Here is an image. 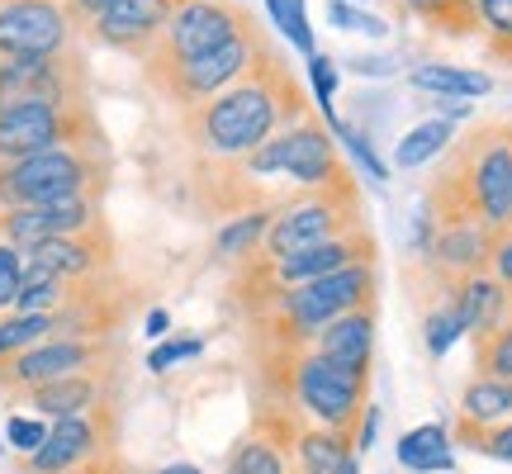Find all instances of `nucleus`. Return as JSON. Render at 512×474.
Here are the masks:
<instances>
[{
    "mask_svg": "<svg viewBox=\"0 0 512 474\" xmlns=\"http://www.w3.org/2000/svg\"><path fill=\"white\" fill-rule=\"evenodd\" d=\"M309 110V91L299 86L290 57L275 48L261 67L242 76L238 86H228L223 95L204 100L195 110L181 114V133L190 138V147L200 157H223L238 162L247 152H256L261 143H271L275 133H285L290 124H299Z\"/></svg>",
    "mask_w": 512,
    "mask_h": 474,
    "instance_id": "f257e3e1",
    "label": "nucleus"
},
{
    "mask_svg": "<svg viewBox=\"0 0 512 474\" xmlns=\"http://www.w3.org/2000/svg\"><path fill=\"white\" fill-rule=\"evenodd\" d=\"M432 214H470L494 233L512 223V119H484L460 143H451V162L427 190Z\"/></svg>",
    "mask_w": 512,
    "mask_h": 474,
    "instance_id": "f03ea898",
    "label": "nucleus"
},
{
    "mask_svg": "<svg viewBox=\"0 0 512 474\" xmlns=\"http://www.w3.org/2000/svg\"><path fill=\"white\" fill-rule=\"evenodd\" d=\"M356 309H380V271L375 261L347 266L337 275L294 285V290H275L271 299H261L252 309V323L266 337V356H285V351L313 347V337L347 318Z\"/></svg>",
    "mask_w": 512,
    "mask_h": 474,
    "instance_id": "7ed1b4c3",
    "label": "nucleus"
},
{
    "mask_svg": "<svg viewBox=\"0 0 512 474\" xmlns=\"http://www.w3.org/2000/svg\"><path fill=\"white\" fill-rule=\"evenodd\" d=\"M266 370L299 422L328 427V432H356L361 413L370 408V370H347L318 356L313 347L266 356Z\"/></svg>",
    "mask_w": 512,
    "mask_h": 474,
    "instance_id": "20e7f679",
    "label": "nucleus"
},
{
    "mask_svg": "<svg viewBox=\"0 0 512 474\" xmlns=\"http://www.w3.org/2000/svg\"><path fill=\"white\" fill-rule=\"evenodd\" d=\"M114 181L110 143L48 147L19 162H0V209H38L67 200H105Z\"/></svg>",
    "mask_w": 512,
    "mask_h": 474,
    "instance_id": "39448f33",
    "label": "nucleus"
},
{
    "mask_svg": "<svg viewBox=\"0 0 512 474\" xmlns=\"http://www.w3.org/2000/svg\"><path fill=\"white\" fill-rule=\"evenodd\" d=\"M361 228H366V204H361L356 176L328 185V190H299L294 200H280L271 233H266V242H261V252L252 261H280V256L323 247L332 237L361 233Z\"/></svg>",
    "mask_w": 512,
    "mask_h": 474,
    "instance_id": "423d86ee",
    "label": "nucleus"
},
{
    "mask_svg": "<svg viewBox=\"0 0 512 474\" xmlns=\"http://www.w3.org/2000/svg\"><path fill=\"white\" fill-rule=\"evenodd\" d=\"M275 53L271 34L256 24V29H247L242 38H233V43H223V48H214V53L195 57V62H176V67H157V72H143V81L152 86V91L162 95L171 110H195V105H204V100H214V95H223L228 86H238L242 76L252 72V67H261L266 57Z\"/></svg>",
    "mask_w": 512,
    "mask_h": 474,
    "instance_id": "0eeeda50",
    "label": "nucleus"
},
{
    "mask_svg": "<svg viewBox=\"0 0 512 474\" xmlns=\"http://www.w3.org/2000/svg\"><path fill=\"white\" fill-rule=\"evenodd\" d=\"M242 171L266 181V176H285L294 190H328V185L347 181L351 171L342 166L337 138L328 133V124L318 114H304L299 124H290L285 133H275L271 143H261L256 152L238 157Z\"/></svg>",
    "mask_w": 512,
    "mask_h": 474,
    "instance_id": "6e6552de",
    "label": "nucleus"
},
{
    "mask_svg": "<svg viewBox=\"0 0 512 474\" xmlns=\"http://www.w3.org/2000/svg\"><path fill=\"white\" fill-rule=\"evenodd\" d=\"M72 143H110L91 100H76V105H48L43 100V105L0 110V162H19V157Z\"/></svg>",
    "mask_w": 512,
    "mask_h": 474,
    "instance_id": "1a4fd4ad",
    "label": "nucleus"
},
{
    "mask_svg": "<svg viewBox=\"0 0 512 474\" xmlns=\"http://www.w3.org/2000/svg\"><path fill=\"white\" fill-rule=\"evenodd\" d=\"M247 29H256V15L247 5H238V0H181V10L166 19L157 48L147 53L143 72L176 67V62H195V57L242 38Z\"/></svg>",
    "mask_w": 512,
    "mask_h": 474,
    "instance_id": "9d476101",
    "label": "nucleus"
},
{
    "mask_svg": "<svg viewBox=\"0 0 512 474\" xmlns=\"http://www.w3.org/2000/svg\"><path fill=\"white\" fill-rule=\"evenodd\" d=\"M119 451V403H100L91 413L48 422V437L34 456H19V474H67Z\"/></svg>",
    "mask_w": 512,
    "mask_h": 474,
    "instance_id": "9b49d317",
    "label": "nucleus"
},
{
    "mask_svg": "<svg viewBox=\"0 0 512 474\" xmlns=\"http://www.w3.org/2000/svg\"><path fill=\"white\" fill-rule=\"evenodd\" d=\"M76 105L91 100V62L81 43L53 57H19L0 62V110L10 105Z\"/></svg>",
    "mask_w": 512,
    "mask_h": 474,
    "instance_id": "f8f14e48",
    "label": "nucleus"
},
{
    "mask_svg": "<svg viewBox=\"0 0 512 474\" xmlns=\"http://www.w3.org/2000/svg\"><path fill=\"white\" fill-rule=\"evenodd\" d=\"M361 261H375V233H370V228L347 233V237H332V242H323V247L290 252V256H280V261H247V266H242V280L252 285L256 304H261V299H271L275 290L309 285V280L337 275V271H347V266H361Z\"/></svg>",
    "mask_w": 512,
    "mask_h": 474,
    "instance_id": "ddd939ff",
    "label": "nucleus"
},
{
    "mask_svg": "<svg viewBox=\"0 0 512 474\" xmlns=\"http://www.w3.org/2000/svg\"><path fill=\"white\" fill-rule=\"evenodd\" d=\"M114 356H119L114 337H48V342L19 351L15 361L0 365V389L15 399V394L38 389L48 380H67V375H81L95 365H110Z\"/></svg>",
    "mask_w": 512,
    "mask_h": 474,
    "instance_id": "4468645a",
    "label": "nucleus"
},
{
    "mask_svg": "<svg viewBox=\"0 0 512 474\" xmlns=\"http://www.w3.org/2000/svg\"><path fill=\"white\" fill-rule=\"evenodd\" d=\"M76 38L81 34L62 0H0V62L67 53Z\"/></svg>",
    "mask_w": 512,
    "mask_h": 474,
    "instance_id": "2eb2a0df",
    "label": "nucleus"
},
{
    "mask_svg": "<svg viewBox=\"0 0 512 474\" xmlns=\"http://www.w3.org/2000/svg\"><path fill=\"white\" fill-rule=\"evenodd\" d=\"M114 256H119V247H114V228L105 219L86 233L29 247L24 252V280H67V285L100 280V275H114Z\"/></svg>",
    "mask_w": 512,
    "mask_h": 474,
    "instance_id": "dca6fc26",
    "label": "nucleus"
},
{
    "mask_svg": "<svg viewBox=\"0 0 512 474\" xmlns=\"http://www.w3.org/2000/svg\"><path fill=\"white\" fill-rule=\"evenodd\" d=\"M432 219H437V233H432V247L422 252V266L441 280V290H451L465 275L489 271V256L498 242L494 228H484L470 214H432Z\"/></svg>",
    "mask_w": 512,
    "mask_h": 474,
    "instance_id": "f3484780",
    "label": "nucleus"
},
{
    "mask_svg": "<svg viewBox=\"0 0 512 474\" xmlns=\"http://www.w3.org/2000/svg\"><path fill=\"white\" fill-rule=\"evenodd\" d=\"M176 10H181V0H114L110 10L86 29V38L100 43V48H110V53L147 62V53L157 48L166 19L176 15Z\"/></svg>",
    "mask_w": 512,
    "mask_h": 474,
    "instance_id": "a211bd4d",
    "label": "nucleus"
},
{
    "mask_svg": "<svg viewBox=\"0 0 512 474\" xmlns=\"http://www.w3.org/2000/svg\"><path fill=\"white\" fill-rule=\"evenodd\" d=\"M294 427H299V418L290 408L256 413L252 427L233 441L223 474H299L294 470Z\"/></svg>",
    "mask_w": 512,
    "mask_h": 474,
    "instance_id": "6ab92c4d",
    "label": "nucleus"
},
{
    "mask_svg": "<svg viewBox=\"0 0 512 474\" xmlns=\"http://www.w3.org/2000/svg\"><path fill=\"white\" fill-rule=\"evenodd\" d=\"M95 223H105V200H67V204H38V209H0V242L29 252L38 242L53 237L86 233Z\"/></svg>",
    "mask_w": 512,
    "mask_h": 474,
    "instance_id": "aec40b11",
    "label": "nucleus"
},
{
    "mask_svg": "<svg viewBox=\"0 0 512 474\" xmlns=\"http://www.w3.org/2000/svg\"><path fill=\"white\" fill-rule=\"evenodd\" d=\"M114 399V361L95 365V370H81V375H67V380H48L38 389H24L15 394V403H24L34 418L57 422V418H76V413H91L100 403Z\"/></svg>",
    "mask_w": 512,
    "mask_h": 474,
    "instance_id": "412c9836",
    "label": "nucleus"
},
{
    "mask_svg": "<svg viewBox=\"0 0 512 474\" xmlns=\"http://www.w3.org/2000/svg\"><path fill=\"white\" fill-rule=\"evenodd\" d=\"M451 299H456L460 318H465V337H470V342H484L489 332H498L512 318V290H503L489 271L456 280V285H451Z\"/></svg>",
    "mask_w": 512,
    "mask_h": 474,
    "instance_id": "4be33fe9",
    "label": "nucleus"
},
{
    "mask_svg": "<svg viewBox=\"0 0 512 474\" xmlns=\"http://www.w3.org/2000/svg\"><path fill=\"white\" fill-rule=\"evenodd\" d=\"M375 318H380V309H356L347 318H337L313 337V351L347 365V370H370V361H375Z\"/></svg>",
    "mask_w": 512,
    "mask_h": 474,
    "instance_id": "5701e85b",
    "label": "nucleus"
},
{
    "mask_svg": "<svg viewBox=\"0 0 512 474\" xmlns=\"http://www.w3.org/2000/svg\"><path fill=\"white\" fill-rule=\"evenodd\" d=\"M351 460H356L351 432H328L313 422L294 427V470L299 474H342Z\"/></svg>",
    "mask_w": 512,
    "mask_h": 474,
    "instance_id": "b1692460",
    "label": "nucleus"
},
{
    "mask_svg": "<svg viewBox=\"0 0 512 474\" xmlns=\"http://www.w3.org/2000/svg\"><path fill=\"white\" fill-rule=\"evenodd\" d=\"M498 422H512V380L470 375L465 389H460L456 427H465V432H489Z\"/></svg>",
    "mask_w": 512,
    "mask_h": 474,
    "instance_id": "393cba45",
    "label": "nucleus"
},
{
    "mask_svg": "<svg viewBox=\"0 0 512 474\" xmlns=\"http://www.w3.org/2000/svg\"><path fill=\"white\" fill-rule=\"evenodd\" d=\"M456 441H451V427H441V422H422L413 432H403L399 446H394V460H399V470L408 474H451L456 470V451H451Z\"/></svg>",
    "mask_w": 512,
    "mask_h": 474,
    "instance_id": "a878e982",
    "label": "nucleus"
},
{
    "mask_svg": "<svg viewBox=\"0 0 512 474\" xmlns=\"http://www.w3.org/2000/svg\"><path fill=\"white\" fill-rule=\"evenodd\" d=\"M275 209H280V204H256L247 214H233L228 223H219L214 256H219L223 266H247V261L261 252V242H266V233H271V223H275Z\"/></svg>",
    "mask_w": 512,
    "mask_h": 474,
    "instance_id": "bb28decb",
    "label": "nucleus"
},
{
    "mask_svg": "<svg viewBox=\"0 0 512 474\" xmlns=\"http://www.w3.org/2000/svg\"><path fill=\"white\" fill-rule=\"evenodd\" d=\"M408 86L422 95H437V100H479V95L494 91V76L489 72H470V67H418L408 72Z\"/></svg>",
    "mask_w": 512,
    "mask_h": 474,
    "instance_id": "cd10ccee",
    "label": "nucleus"
},
{
    "mask_svg": "<svg viewBox=\"0 0 512 474\" xmlns=\"http://www.w3.org/2000/svg\"><path fill=\"white\" fill-rule=\"evenodd\" d=\"M451 143H456V124L432 114V119L413 124L399 138V147H394V166H399V171H418V166L437 162L441 152H451Z\"/></svg>",
    "mask_w": 512,
    "mask_h": 474,
    "instance_id": "c85d7f7f",
    "label": "nucleus"
},
{
    "mask_svg": "<svg viewBox=\"0 0 512 474\" xmlns=\"http://www.w3.org/2000/svg\"><path fill=\"white\" fill-rule=\"evenodd\" d=\"M399 10L422 19L427 29H437L446 38L475 34V0H399Z\"/></svg>",
    "mask_w": 512,
    "mask_h": 474,
    "instance_id": "c756f323",
    "label": "nucleus"
},
{
    "mask_svg": "<svg viewBox=\"0 0 512 474\" xmlns=\"http://www.w3.org/2000/svg\"><path fill=\"white\" fill-rule=\"evenodd\" d=\"M48 337H57L53 313H0V365L15 361L19 351L48 342Z\"/></svg>",
    "mask_w": 512,
    "mask_h": 474,
    "instance_id": "7c9ffc66",
    "label": "nucleus"
},
{
    "mask_svg": "<svg viewBox=\"0 0 512 474\" xmlns=\"http://www.w3.org/2000/svg\"><path fill=\"white\" fill-rule=\"evenodd\" d=\"M460 337H465V318H460L451 290H441L437 304L422 313V342H427V356H432V361H441V356L456 347Z\"/></svg>",
    "mask_w": 512,
    "mask_h": 474,
    "instance_id": "2f4dec72",
    "label": "nucleus"
},
{
    "mask_svg": "<svg viewBox=\"0 0 512 474\" xmlns=\"http://www.w3.org/2000/svg\"><path fill=\"white\" fill-rule=\"evenodd\" d=\"M475 34H484L494 62L512 67V0H475Z\"/></svg>",
    "mask_w": 512,
    "mask_h": 474,
    "instance_id": "473e14b6",
    "label": "nucleus"
},
{
    "mask_svg": "<svg viewBox=\"0 0 512 474\" xmlns=\"http://www.w3.org/2000/svg\"><path fill=\"white\" fill-rule=\"evenodd\" d=\"M451 441L465 446V451H475L484 460H498V465H508L512 470V422H498L489 432H465V427H451Z\"/></svg>",
    "mask_w": 512,
    "mask_h": 474,
    "instance_id": "72a5a7b5",
    "label": "nucleus"
},
{
    "mask_svg": "<svg viewBox=\"0 0 512 474\" xmlns=\"http://www.w3.org/2000/svg\"><path fill=\"white\" fill-rule=\"evenodd\" d=\"M475 375L512 380V318L498 332H489L484 342H475Z\"/></svg>",
    "mask_w": 512,
    "mask_h": 474,
    "instance_id": "f704fd0d",
    "label": "nucleus"
},
{
    "mask_svg": "<svg viewBox=\"0 0 512 474\" xmlns=\"http://www.w3.org/2000/svg\"><path fill=\"white\" fill-rule=\"evenodd\" d=\"M72 290L76 285H67V280H24V290H19L10 313H57L67 309Z\"/></svg>",
    "mask_w": 512,
    "mask_h": 474,
    "instance_id": "c9c22d12",
    "label": "nucleus"
},
{
    "mask_svg": "<svg viewBox=\"0 0 512 474\" xmlns=\"http://www.w3.org/2000/svg\"><path fill=\"white\" fill-rule=\"evenodd\" d=\"M200 351H204V337H195V332H185V337H162L157 347L147 351V370L162 375V370L190 361V356H200Z\"/></svg>",
    "mask_w": 512,
    "mask_h": 474,
    "instance_id": "e433bc0d",
    "label": "nucleus"
},
{
    "mask_svg": "<svg viewBox=\"0 0 512 474\" xmlns=\"http://www.w3.org/2000/svg\"><path fill=\"white\" fill-rule=\"evenodd\" d=\"M309 81H313V95H318V119L337 114V110H332V95H337L342 72H337V62H332L328 53H313L309 57Z\"/></svg>",
    "mask_w": 512,
    "mask_h": 474,
    "instance_id": "4c0bfd02",
    "label": "nucleus"
},
{
    "mask_svg": "<svg viewBox=\"0 0 512 474\" xmlns=\"http://www.w3.org/2000/svg\"><path fill=\"white\" fill-rule=\"evenodd\" d=\"M43 437H48V422L43 418H19V413L5 418V446L15 456H34L38 446H43Z\"/></svg>",
    "mask_w": 512,
    "mask_h": 474,
    "instance_id": "58836bf2",
    "label": "nucleus"
},
{
    "mask_svg": "<svg viewBox=\"0 0 512 474\" xmlns=\"http://www.w3.org/2000/svg\"><path fill=\"white\" fill-rule=\"evenodd\" d=\"M280 34L290 38L294 53H304L309 62L318 53V43H313V24H309V10H304V0H285V24H280Z\"/></svg>",
    "mask_w": 512,
    "mask_h": 474,
    "instance_id": "ea45409f",
    "label": "nucleus"
},
{
    "mask_svg": "<svg viewBox=\"0 0 512 474\" xmlns=\"http://www.w3.org/2000/svg\"><path fill=\"white\" fill-rule=\"evenodd\" d=\"M19 290H24V252L0 242V313L15 309Z\"/></svg>",
    "mask_w": 512,
    "mask_h": 474,
    "instance_id": "a19ab883",
    "label": "nucleus"
},
{
    "mask_svg": "<svg viewBox=\"0 0 512 474\" xmlns=\"http://www.w3.org/2000/svg\"><path fill=\"white\" fill-rule=\"evenodd\" d=\"M328 24L351 29V34H366V38H380L384 34V19L366 15V10H356V5H347V0H332V5H328Z\"/></svg>",
    "mask_w": 512,
    "mask_h": 474,
    "instance_id": "79ce46f5",
    "label": "nucleus"
},
{
    "mask_svg": "<svg viewBox=\"0 0 512 474\" xmlns=\"http://www.w3.org/2000/svg\"><path fill=\"white\" fill-rule=\"evenodd\" d=\"M489 275H494L503 290H512V233H498L494 256H489Z\"/></svg>",
    "mask_w": 512,
    "mask_h": 474,
    "instance_id": "37998d69",
    "label": "nucleus"
},
{
    "mask_svg": "<svg viewBox=\"0 0 512 474\" xmlns=\"http://www.w3.org/2000/svg\"><path fill=\"white\" fill-rule=\"evenodd\" d=\"M62 5H67V15H72L76 34H86V29H91L95 19H100L105 10H110L114 0H62Z\"/></svg>",
    "mask_w": 512,
    "mask_h": 474,
    "instance_id": "c03bdc74",
    "label": "nucleus"
},
{
    "mask_svg": "<svg viewBox=\"0 0 512 474\" xmlns=\"http://www.w3.org/2000/svg\"><path fill=\"white\" fill-rule=\"evenodd\" d=\"M375 437H380V408L370 403L366 413H361V422H356V432H351V446H356V456H366L370 446H375Z\"/></svg>",
    "mask_w": 512,
    "mask_h": 474,
    "instance_id": "a18cd8bd",
    "label": "nucleus"
},
{
    "mask_svg": "<svg viewBox=\"0 0 512 474\" xmlns=\"http://www.w3.org/2000/svg\"><path fill=\"white\" fill-rule=\"evenodd\" d=\"M67 474H138L133 465H128L119 451L114 456H100V460H91V465H81V470H67Z\"/></svg>",
    "mask_w": 512,
    "mask_h": 474,
    "instance_id": "49530a36",
    "label": "nucleus"
},
{
    "mask_svg": "<svg viewBox=\"0 0 512 474\" xmlns=\"http://www.w3.org/2000/svg\"><path fill=\"white\" fill-rule=\"evenodd\" d=\"M143 332H147V337H157V342H162L166 332H171V313H166V309H152V313L143 318Z\"/></svg>",
    "mask_w": 512,
    "mask_h": 474,
    "instance_id": "de8ad7c7",
    "label": "nucleus"
},
{
    "mask_svg": "<svg viewBox=\"0 0 512 474\" xmlns=\"http://www.w3.org/2000/svg\"><path fill=\"white\" fill-rule=\"evenodd\" d=\"M157 474H204L200 465H190V460H176V465H162Z\"/></svg>",
    "mask_w": 512,
    "mask_h": 474,
    "instance_id": "09e8293b",
    "label": "nucleus"
},
{
    "mask_svg": "<svg viewBox=\"0 0 512 474\" xmlns=\"http://www.w3.org/2000/svg\"><path fill=\"white\" fill-rule=\"evenodd\" d=\"M342 474H361V456L351 460V465H347V470H342Z\"/></svg>",
    "mask_w": 512,
    "mask_h": 474,
    "instance_id": "8fccbe9b",
    "label": "nucleus"
},
{
    "mask_svg": "<svg viewBox=\"0 0 512 474\" xmlns=\"http://www.w3.org/2000/svg\"><path fill=\"white\" fill-rule=\"evenodd\" d=\"M347 5H366V0H347Z\"/></svg>",
    "mask_w": 512,
    "mask_h": 474,
    "instance_id": "3c124183",
    "label": "nucleus"
},
{
    "mask_svg": "<svg viewBox=\"0 0 512 474\" xmlns=\"http://www.w3.org/2000/svg\"><path fill=\"white\" fill-rule=\"evenodd\" d=\"M238 5H247V0H238Z\"/></svg>",
    "mask_w": 512,
    "mask_h": 474,
    "instance_id": "603ef678",
    "label": "nucleus"
},
{
    "mask_svg": "<svg viewBox=\"0 0 512 474\" xmlns=\"http://www.w3.org/2000/svg\"><path fill=\"white\" fill-rule=\"evenodd\" d=\"M508 233H512V223H508Z\"/></svg>",
    "mask_w": 512,
    "mask_h": 474,
    "instance_id": "864d4df0",
    "label": "nucleus"
}]
</instances>
